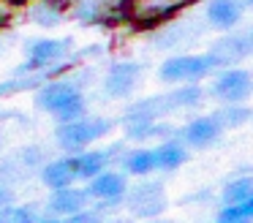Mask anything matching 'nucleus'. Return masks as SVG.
I'll list each match as a JSON object with an SVG mask.
<instances>
[{
    "mask_svg": "<svg viewBox=\"0 0 253 223\" xmlns=\"http://www.w3.org/2000/svg\"><path fill=\"white\" fill-rule=\"evenodd\" d=\"M39 106L46 109V112H55L57 120H63V123H74L84 112L82 95L68 82H52V85H46L39 92Z\"/></svg>",
    "mask_w": 253,
    "mask_h": 223,
    "instance_id": "1",
    "label": "nucleus"
},
{
    "mask_svg": "<svg viewBox=\"0 0 253 223\" xmlns=\"http://www.w3.org/2000/svg\"><path fill=\"white\" fill-rule=\"evenodd\" d=\"M202 90L199 87H188V90H177L169 92V95H158V98H147V101H139L128 109V120L131 123H150V120L161 117L164 112L177 106H191V103L199 101Z\"/></svg>",
    "mask_w": 253,
    "mask_h": 223,
    "instance_id": "2",
    "label": "nucleus"
},
{
    "mask_svg": "<svg viewBox=\"0 0 253 223\" xmlns=\"http://www.w3.org/2000/svg\"><path fill=\"white\" fill-rule=\"evenodd\" d=\"M106 131H109L106 120H74V123H66L57 131V141L66 150H79V147L90 144L93 139L104 136Z\"/></svg>",
    "mask_w": 253,
    "mask_h": 223,
    "instance_id": "3",
    "label": "nucleus"
},
{
    "mask_svg": "<svg viewBox=\"0 0 253 223\" xmlns=\"http://www.w3.org/2000/svg\"><path fill=\"white\" fill-rule=\"evenodd\" d=\"M166 207V193L161 182H142L131 190L128 196V210L136 218H155Z\"/></svg>",
    "mask_w": 253,
    "mask_h": 223,
    "instance_id": "4",
    "label": "nucleus"
},
{
    "mask_svg": "<svg viewBox=\"0 0 253 223\" xmlns=\"http://www.w3.org/2000/svg\"><path fill=\"white\" fill-rule=\"evenodd\" d=\"M212 57H196V54H188V57H174L169 63L161 65V79L166 82H188V79H202L210 68H212Z\"/></svg>",
    "mask_w": 253,
    "mask_h": 223,
    "instance_id": "5",
    "label": "nucleus"
},
{
    "mask_svg": "<svg viewBox=\"0 0 253 223\" xmlns=\"http://www.w3.org/2000/svg\"><path fill=\"white\" fill-rule=\"evenodd\" d=\"M87 190H79V188H60L55 190V193L49 196V204H46V210L52 212V215H77V212L84 210V204H87Z\"/></svg>",
    "mask_w": 253,
    "mask_h": 223,
    "instance_id": "6",
    "label": "nucleus"
},
{
    "mask_svg": "<svg viewBox=\"0 0 253 223\" xmlns=\"http://www.w3.org/2000/svg\"><path fill=\"white\" fill-rule=\"evenodd\" d=\"M248 92H251V76H248V71H226L215 82V95L223 98V101L237 103L242 98H248Z\"/></svg>",
    "mask_w": 253,
    "mask_h": 223,
    "instance_id": "7",
    "label": "nucleus"
},
{
    "mask_svg": "<svg viewBox=\"0 0 253 223\" xmlns=\"http://www.w3.org/2000/svg\"><path fill=\"white\" fill-rule=\"evenodd\" d=\"M139 79V65L136 63H115L106 74V92L112 98H120V95H128L133 90Z\"/></svg>",
    "mask_w": 253,
    "mask_h": 223,
    "instance_id": "8",
    "label": "nucleus"
},
{
    "mask_svg": "<svg viewBox=\"0 0 253 223\" xmlns=\"http://www.w3.org/2000/svg\"><path fill=\"white\" fill-rule=\"evenodd\" d=\"M185 3L188 0H131V16L136 22H158Z\"/></svg>",
    "mask_w": 253,
    "mask_h": 223,
    "instance_id": "9",
    "label": "nucleus"
},
{
    "mask_svg": "<svg viewBox=\"0 0 253 223\" xmlns=\"http://www.w3.org/2000/svg\"><path fill=\"white\" fill-rule=\"evenodd\" d=\"M251 52V41H248V36H229V38H220L218 44L212 46V63H237V60H242L245 54Z\"/></svg>",
    "mask_w": 253,
    "mask_h": 223,
    "instance_id": "10",
    "label": "nucleus"
},
{
    "mask_svg": "<svg viewBox=\"0 0 253 223\" xmlns=\"http://www.w3.org/2000/svg\"><path fill=\"white\" fill-rule=\"evenodd\" d=\"M123 190H126V179L120 177V174H112V172H101L93 177V182H90V196H98V199H117V196H123Z\"/></svg>",
    "mask_w": 253,
    "mask_h": 223,
    "instance_id": "11",
    "label": "nucleus"
},
{
    "mask_svg": "<svg viewBox=\"0 0 253 223\" xmlns=\"http://www.w3.org/2000/svg\"><path fill=\"white\" fill-rule=\"evenodd\" d=\"M68 49V41H39L33 49H30V65L33 68H44V65L55 63V60H60L63 54H66Z\"/></svg>",
    "mask_w": 253,
    "mask_h": 223,
    "instance_id": "12",
    "label": "nucleus"
},
{
    "mask_svg": "<svg viewBox=\"0 0 253 223\" xmlns=\"http://www.w3.org/2000/svg\"><path fill=\"white\" fill-rule=\"evenodd\" d=\"M218 131H220V125L215 123V117H199L185 128V139L191 141L193 147H207L210 141H215Z\"/></svg>",
    "mask_w": 253,
    "mask_h": 223,
    "instance_id": "13",
    "label": "nucleus"
},
{
    "mask_svg": "<svg viewBox=\"0 0 253 223\" xmlns=\"http://www.w3.org/2000/svg\"><path fill=\"white\" fill-rule=\"evenodd\" d=\"M242 14V5L237 0H212L207 8L210 22H215L218 27H231Z\"/></svg>",
    "mask_w": 253,
    "mask_h": 223,
    "instance_id": "14",
    "label": "nucleus"
},
{
    "mask_svg": "<svg viewBox=\"0 0 253 223\" xmlns=\"http://www.w3.org/2000/svg\"><path fill=\"white\" fill-rule=\"evenodd\" d=\"M74 166H71V158L66 161H55L44 169V182L49 185L52 190H60V188H68L74 182Z\"/></svg>",
    "mask_w": 253,
    "mask_h": 223,
    "instance_id": "15",
    "label": "nucleus"
},
{
    "mask_svg": "<svg viewBox=\"0 0 253 223\" xmlns=\"http://www.w3.org/2000/svg\"><path fill=\"white\" fill-rule=\"evenodd\" d=\"M74 177H95L106 166V152H84L79 158H71Z\"/></svg>",
    "mask_w": 253,
    "mask_h": 223,
    "instance_id": "16",
    "label": "nucleus"
},
{
    "mask_svg": "<svg viewBox=\"0 0 253 223\" xmlns=\"http://www.w3.org/2000/svg\"><path fill=\"white\" fill-rule=\"evenodd\" d=\"M245 201H253V179L242 177V179H234L223 188V204L231 207V204H245Z\"/></svg>",
    "mask_w": 253,
    "mask_h": 223,
    "instance_id": "17",
    "label": "nucleus"
},
{
    "mask_svg": "<svg viewBox=\"0 0 253 223\" xmlns=\"http://www.w3.org/2000/svg\"><path fill=\"white\" fill-rule=\"evenodd\" d=\"M155 155V169H166V172H171V169H177L182 161H185V150H182L180 144H164L158 147V150H153Z\"/></svg>",
    "mask_w": 253,
    "mask_h": 223,
    "instance_id": "18",
    "label": "nucleus"
},
{
    "mask_svg": "<svg viewBox=\"0 0 253 223\" xmlns=\"http://www.w3.org/2000/svg\"><path fill=\"white\" fill-rule=\"evenodd\" d=\"M251 218H253V201H245V204L223 207L218 215V223H251Z\"/></svg>",
    "mask_w": 253,
    "mask_h": 223,
    "instance_id": "19",
    "label": "nucleus"
},
{
    "mask_svg": "<svg viewBox=\"0 0 253 223\" xmlns=\"http://www.w3.org/2000/svg\"><path fill=\"white\" fill-rule=\"evenodd\" d=\"M126 169L131 174H147L155 169V155L153 150H139V152H131L126 161Z\"/></svg>",
    "mask_w": 253,
    "mask_h": 223,
    "instance_id": "20",
    "label": "nucleus"
},
{
    "mask_svg": "<svg viewBox=\"0 0 253 223\" xmlns=\"http://www.w3.org/2000/svg\"><path fill=\"white\" fill-rule=\"evenodd\" d=\"M36 215L30 207H3L0 210V223H36Z\"/></svg>",
    "mask_w": 253,
    "mask_h": 223,
    "instance_id": "21",
    "label": "nucleus"
},
{
    "mask_svg": "<svg viewBox=\"0 0 253 223\" xmlns=\"http://www.w3.org/2000/svg\"><path fill=\"white\" fill-rule=\"evenodd\" d=\"M33 19L41 22V25H55L57 19H60V8H57L55 3H49V0H41V3L33 5Z\"/></svg>",
    "mask_w": 253,
    "mask_h": 223,
    "instance_id": "22",
    "label": "nucleus"
},
{
    "mask_svg": "<svg viewBox=\"0 0 253 223\" xmlns=\"http://www.w3.org/2000/svg\"><path fill=\"white\" fill-rule=\"evenodd\" d=\"M248 117H251L248 109H223V112L215 114V123L218 125H231V128H234V125H242Z\"/></svg>",
    "mask_w": 253,
    "mask_h": 223,
    "instance_id": "23",
    "label": "nucleus"
},
{
    "mask_svg": "<svg viewBox=\"0 0 253 223\" xmlns=\"http://www.w3.org/2000/svg\"><path fill=\"white\" fill-rule=\"evenodd\" d=\"M101 8H104V0H79L77 14L82 19H95V16H101Z\"/></svg>",
    "mask_w": 253,
    "mask_h": 223,
    "instance_id": "24",
    "label": "nucleus"
},
{
    "mask_svg": "<svg viewBox=\"0 0 253 223\" xmlns=\"http://www.w3.org/2000/svg\"><path fill=\"white\" fill-rule=\"evenodd\" d=\"M101 218L95 215V212H77V215H68V218H60V221H36V223H98Z\"/></svg>",
    "mask_w": 253,
    "mask_h": 223,
    "instance_id": "25",
    "label": "nucleus"
},
{
    "mask_svg": "<svg viewBox=\"0 0 253 223\" xmlns=\"http://www.w3.org/2000/svg\"><path fill=\"white\" fill-rule=\"evenodd\" d=\"M8 199H11V193H8V188H3V185H0V210H3V207L8 204Z\"/></svg>",
    "mask_w": 253,
    "mask_h": 223,
    "instance_id": "26",
    "label": "nucleus"
},
{
    "mask_svg": "<svg viewBox=\"0 0 253 223\" xmlns=\"http://www.w3.org/2000/svg\"><path fill=\"white\" fill-rule=\"evenodd\" d=\"M8 11H11V5H8V0H0V22L8 16Z\"/></svg>",
    "mask_w": 253,
    "mask_h": 223,
    "instance_id": "27",
    "label": "nucleus"
}]
</instances>
